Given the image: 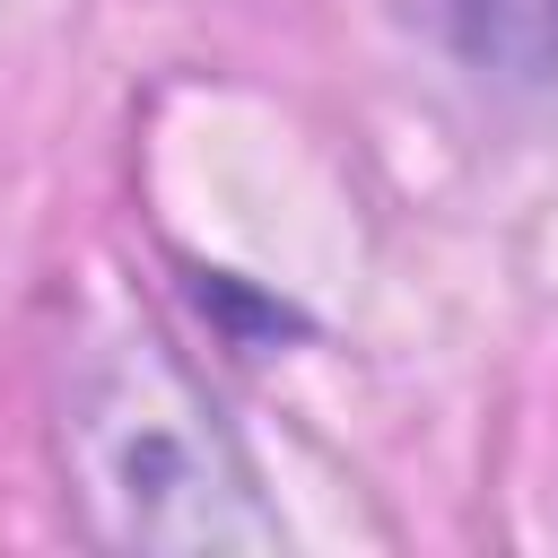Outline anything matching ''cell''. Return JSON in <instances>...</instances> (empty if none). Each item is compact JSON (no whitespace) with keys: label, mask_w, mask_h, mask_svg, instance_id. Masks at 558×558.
Segmentation results:
<instances>
[{"label":"cell","mask_w":558,"mask_h":558,"mask_svg":"<svg viewBox=\"0 0 558 558\" xmlns=\"http://www.w3.org/2000/svg\"><path fill=\"white\" fill-rule=\"evenodd\" d=\"M52 445H61L78 532L96 549H166V558L253 549L262 558L288 541L209 384L183 366V349L157 323H105L78 340L61 375Z\"/></svg>","instance_id":"obj_1"},{"label":"cell","mask_w":558,"mask_h":558,"mask_svg":"<svg viewBox=\"0 0 558 558\" xmlns=\"http://www.w3.org/2000/svg\"><path fill=\"white\" fill-rule=\"evenodd\" d=\"M453 52L506 96H558V0H453Z\"/></svg>","instance_id":"obj_2"}]
</instances>
